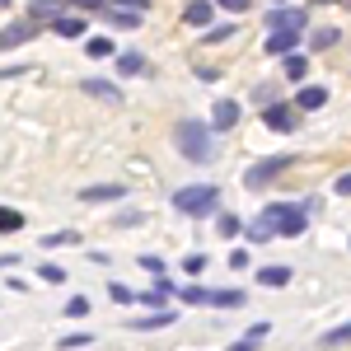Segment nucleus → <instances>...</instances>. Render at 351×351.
Wrapping results in <instances>:
<instances>
[{
	"instance_id": "f257e3e1",
	"label": "nucleus",
	"mask_w": 351,
	"mask_h": 351,
	"mask_svg": "<svg viewBox=\"0 0 351 351\" xmlns=\"http://www.w3.org/2000/svg\"><path fill=\"white\" fill-rule=\"evenodd\" d=\"M276 234H286V239L304 234V206H281V202H271L267 211H263V220L248 230L253 243H267V239H276Z\"/></svg>"
},
{
	"instance_id": "f03ea898",
	"label": "nucleus",
	"mask_w": 351,
	"mask_h": 351,
	"mask_svg": "<svg viewBox=\"0 0 351 351\" xmlns=\"http://www.w3.org/2000/svg\"><path fill=\"white\" fill-rule=\"evenodd\" d=\"M173 141H178V150H183V160H192V164H206V160H211V136H206V122L183 117V122L173 127Z\"/></svg>"
},
{
	"instance_id": "7ed1b4c3",
	"label": "nucleus",
	"mask_w": 351,
	"mask_h": 351,
	"mask_svg": "<svg viewBox=\"0 0 351 351\" xmlns=\"http://www.w3.org/2000/svg\"><path fill=\"white\" fill-rule=\"evenodd\" d=\"M216 197L220 192L211 188V183H192V188H183L173 197V206H178L183 216H206V211H216Z\"/></svg>"
},
{
	"instance_id": "20e7f679",
	"label": "nucleus",
	"mask_w": 351,
	"mask_h": 351,
	"mask_svg": "<svg viewBox=\"0 0 351 351\" xmlns=\"http://www.w3.org/2000/svg\"><path fill=\"white\" fill-rule=\"evenodd\" d=\"M286 164H291V155H271V160L253 164V169L243 173V183H248V188H263V183H267V178H276V173H281Z\"/></svg>"
},
{
	"instance_id": "39448f33",
	"label": "nucleus",
	"mask_w": 351,
	"mask_h": 351,
	"mask_svg": "<svg viewBox=\"0 0 351 351\" xmlns=\"http://www.w3.org/2000/svg\"><path fill=\"white\" fill-rule=\"evenodd\" d=\"M263 122H267L271 132H295L300 122H295V108L291 104H271L267 112H263Z\"/></svg>"
},
{
	"instance_id": "423d86ee",
	"label": "nucleus",
	"mask_w": 351,
	"mask_h": 351,
	"mask_svg": "<svg viewBox=\"0 0 351 351\" xmlns=\"http://www.w3.org/2000/svg\"><path fill=\"white\" fill-rule=\"evenodd\" d=\"M300 43V33L295 28H271V38H267V52L271 56H291V47Z\"/></svg>"
},
{
	"instance_id": "0eeeda50",
	"label": "nucleus",
	"mask_w": 351,
	"mask_h": 351,
	"mask_svg": "<svg viewBox=\"0 0 351 351\" xmlns=\"http://www.w3.org/2000/svg\"><path fill=\"white\" fill-rule=\"evenodd\" d=\"M234 122H239V104H234V99H220L216 112H211V127H216V132H230Z\"/></svg>"
},
{
	"instance_id": "6e6552de",
	"label": "nucleus",
	"mask_w": 351,
	"mask_h": 351,
	"mask_svg": "<svg viewBox=\"0 0 351 351\" xmlns=\"http://www.w3.org/2000/svg\"><path fill=\"white\" fill-rule=\"evenodd\" d=\"M80 197L94 206V202H117V197H127V188H117V183H94V188H84Z\"/></svg>"
},
{
	"instance_id": "1a4fd4ad",
	"label": "nucleus",
	"mask_w": 351,
	"mask_h": 351,
	"mask_svg": "<svg viewBox=\"0 0 351 351\" xmlns=\"http://www.w3.org/2000/svg\"><path fill=\"white\" fill-rule=\"evenodd\" d=\"M267 24L271 28H304V10H267Z\"/></svg>"
},
{
	"instance_id": "9d476101",
	"label": "nucleus",
	"mask_w": 351,
	"mask_h": 351,
	"mask_svg": "<svg viewBox=\"0 0 351 351\" xmlns=\"http://www.w3.org/2000/svg\"><path fill=\"white\" fill-rule=\"evenodd\" d=\"M211 14H216V10H211L206 0H192L188 10H183V19H188L192 28H211Z\"/></svg>"
},
{
	"instance_id": "9b49d317",
	"label": "nucleus",
	"mask_w": 351,
	"mask_h": 351,
	"mask_svg": "<svg viewBox=\"0 0 351 351\" xmlns=\"http://www.w3.org/2000/svg\"><path fill=\"white\" fill-rule=\"evenodd\" d=\"M324 104H328V89H314V84H309V89H300V99H295V108H304V112L324 108Z\"/></svg>"
},
{
	"instance_id": "f8f14e48",
	"label": "nucleus",
	"mask_w": 351,
	"mask_h": 351,
	"mask_svg": "<svg viewBox=\"0 0 351 351\" xmlns=\"http://www.w3.org/2000/svg\"><path fill=\"white\" fill-rule=\"evenodd\" d=\"M56 10H61V0H33V5H28V14L43 19V24H47V19L56 24Z\"/></svg>"
},
{
	"instance_id": "ddd939ff",
	"label": "nucleus",
	"mask_w": 351,
	"mask_h": 351,
	"mask_svg": "<svg viewBox=\"0 0 351 351\" xmlns=\"http://www.w3.org/2000/svg\"><path fill=\"white\" fill-rule=\"evenodd\" d=\"M258 281H263V286H286V281H291V267H263Z\"/></svg>"
},
{
	"instance_id": "4468645a",
	"label": "nucleus",
	"mask_w": 351,
	"mask_h": 351,
	"mask_svg": "<svg viewBox=\"0 0 351 351\" xmlns=\"http://www.w3.org/2000/svg\"><path fill=\"white\" fill-rule=\"evenodd\" d=\"M56 33H61V38H80L84 24L75 19V14H61V19H56Z\"/></svg>"
},
{
	"instance_id": "2eb2a0df",
	"label": "nucleus",
	"mask_w": 351,
	"mask_h": 351,
	"mask_svg": "<svg viewBox=\"0 0 351 351\" xmlns=\"http://www.w3.org/2000/svg\"><path fill=\"white\" fill-rule=\"evenodd\" d=\"M28 33H33L28 24H10V28H5V47H19V43H28Z\"/></svg>"
},
{
	"instance_id": "dca6fc26",
	"label": "nucleus",
	"mask_w": 351,
	"mask_h": 351,
	"mask_svg": "<svg viewBox=\"0 0 351 351\" xmlns=\"http://www.w3.org/2000/svg\"><path fill=\"white\" fill-rule=\"evenodd\" d=\"M173 319H178V314H173V309H164V314H155V319H136V328H141V332H150V328H164V324H173Z\"/></svg>"
},
{
	"instance_id": "f3484780",
	"label": "nucleus",
	"mask_w": 351,
	"mask_h": 351,
	"mask_svg": "<svg viewBox=\"0 0 351 351\" xmlns=\"http://www.w3.org/2000/svg\"><path fill=\"white\" fill-rule=\"evenodd\" d=\"M108 19L117 28H136V24H141V14H136V10H108Z\"/></svg>"
},
{
	"instance_id": "a211bd4d",
	"label": "nucleus",
	"mask_w": 351,
	"mask_h": 351,
	"mask_svg": "<svg viewBox=\"0 0 351 351\" xmlns=\"http://www.w3.org/2000/svg\"><path fill=\"white\" fill-rule=\"evenodd\" d=\"M0 230H5V234H14V230H24V216L5 206V211H0Z\"/></svg>"
},
{
	"instance_id": "6ab92c4d",
	"label": "nucleus",
	"mask_w": 351,
	"mask_h": 351,
	"mask_svg": "<svg viewBox=\"0 0 351 351\" xmlns=\"http://www.w3.org/2000/svg\"><path fill=\"white\" fill-rule=\"evenodd\" d=\"M239 291H206V304H239Z\"/></svg>"
},
{
	"instance_id": "aec40b11",
	"label": "nucleus",
	"mask_w": 351,
	"mask_h": 351,
	"mask_svg": "<svg viewBox=\"0 0 351 351\" xmlns=\"http://www.w3.org/2000/svg\"><path fill=\"white\" fill-rule=\"evenodd\" d=\"M61 347H66V351H80V347H94V337H89V332H71V337H61Z\"/></svg>"
},
{
	"instance_id": "412c9836",
	"label": "nucleus",
	"mask_w": 351,
	"mask_h": 351,
	"mask_svg": "<svg viewBox=\"0 0 351 351\" xmlns=\"http://www.w3.org/2000/svg\"><path fill=\"white\" fill-rule=\"evenodd\" d=\"M84 89H89V94H99V99H112V104H117V89H112L108 80H89Z\"/></svg>"
},
{
	"instance_id": "4be33fe9",
	"label": "nucleus",
	"mask_w": 351,
	"mask_h": 351,
	"mask_svg": "<svg viewBox=\"0 0 351 351\" xmlns=\"http://www.w3.org/2000/svg\"><path fill=\"white\" fill-rule=\"evenodd\" d=\"M84 52H89V56H112V43H108V38H89Z\"/></svg>"
},
{
	"instance_id": "5701e85b",
	"label": "nucleus",
	"mask_w": 351,
	"mask_h": 351,
	"mask_svg": "<svg viewBox=\"0 0 351 351\" xmlns=\"http://www.w3.org/2000/svg\"><path fill=\"white\" fill-rule=\"evenodd\" d=\"M337 342H351V324L332 328V332H324V347H337Z\"/></svg>"
},
{
	"instance_id": "b1692460",
	"label": "nucleus",
	"mask_w": 351,
	"mask_h": 351,
	"mask_svg": "<svg viewBox=\"0 0 351 351\" xmlns=\"http://www.w3.org/2000/svg\"><path fill=\"white\" fill-rule=\"evenodd\" d=\"M304 71H309L304 56H286V75H291V80H304Z\"/></svg>"
},
{
	"instance_id": "393cba45",
	"label": "nucleus",
	"mask_w": 351,
	"mask_h": 351,
	"mask_svg": "<svg viewBox=\"0 0 351 351\" xmlns=\"http://www.w3.org/2000/svg\"><path fill=\"white\" fill-rule=\"evenodd\" d=\"M117 66H122V75H136V71H141L145 61H141L136 52H127V56H117Z\"/></svg>"
},
{
	"instance_id": "a878e982",
	"label": "nucleus",
	"mask_w": 351,
	"mask_h": 351,
	"mask_svg": "<svg viewBox=\"0 0 351 351\" xmlns=\"http://www.w3.org/2000/svg\"><path fill=\"white\" fill-rule=\"evenodd\" d=\"M66 314H71V319H84V314H89V300H84V295H75L71 304H66Z\"/></svg>"
},
{
	"instance_id": "bb28decb",
	"label": "nucleus",
	"mask_w": 351,
	"mask_h": 351,
	"mask_svg": "<svg viewBox=\"0 0 351 351\" xmlns=\"http://www.w3.org/2000/svg\"><path fill=\"white\" fill-rule=\"evenodd\" d=\"M75 239H80V234H71V230H61V234H43L47 248H56V243H75Z\"/></svg>"
},
{
	"instance_id": "cd10ccee",
	"label": "nucleus",
	"mask_w": 351,
	"mask_h": 351,
	"mask_svg": "<svg viewBox=\"0 0 351 351\" xmlns=\"http://www.w3.org/2000/svg\"><path fill=\"white\" fill-rule=\"evenodd\" d=\"M225 38H234V28L220 24V28H206V43H225Z\"/></svg>"
},
{
	"instance_id": "c85d7f7f",
	"label": "nucleus",
	"mask_w": 351,
	"mask_h": 351,
	"mask_svg": "<svg viewBox=\"0 0 351 351\" xmlns=\"http://www.w3.org/2000/svg\"><path fill=\"white\" fill-rule=\"evenodd\" d=\"M112 300H117V304H132V300H141V295H132V291H127V286H117V281H112V291H108Z\"/></svg>"
},
{
	"instance_id": "c756f323",
	"label": "nucleus",
	"mask_w": 351,
	"mask_h": 351,
	"mask_svg": "<svg viewBox=\"0 0 351 351\" xmlns=\"http://www.w3.org/2000/svg\"><path fill=\"white\" fill-rule=\"evenodd\" d=\"M328 43H337V28H319L314 33V47H328Z\"/></svg>"
},
{
	"instance_id": "7c9ffc66",
	"label": "nucleus",
	"mask_w": 351,
	"mask_h": 351,
	"mask_svg": "<svg viewBox=\"0 0 351 351\" xmlns=\"http://www.w3.org/2000/svg\"><path fill=\"white\" fill-rule=\"evenodd\" d=\"M183 300H188V304H206V291H202V286H188Z\"/></svg>"
},
{
	"instance_id": "2f4dec72",
	"label": "nucleus",
	"mask_w": 351,
	"mask_h": 351,
	"mask_svg": "<svg viewBox=\"0 0 351 351\" xmlns=\"http://www.w3.org/2000/svg\"><path fill=\"white\" fill-rule=\"evenodd\" d=\"M220 234H239V216H220Z\"/></svg>"
},
{
	"instance_id": "473e14b6",
	"label": "nucleus",
	"mask_w": 351,
	"mask_h": 351,
	"mask_svg": "<svg viewBox=\"0 0 351 351\" xmlns=\"http://www.w3.org/2000/svg\"><path fill=\"white\" fill-rule=\"evenodd\" d=\"M230 267H234V271L248 267V253H243V248H234V253H230Z\"/></svg>"
},
{
	"instance_id": "72a5a7b5",
	"label": "nucleus",
	"mask_w": 351,
	"mask_h": 351,
	"mask_svg": "<svg viewBox=\"0 0 351 351\" xmlns=\"http://www.w3.org/2000/svg\"><path fill=\"white\" fill-rule=\"evenodd\" d=\"M43 281H66V267H52V263H47V267H43Z\"/></svg>"
},
{
	"instance_id": "f704fd0d",
	"label": "nucleus",
	"mask_w": 351,
	"mask_h": 351,
	"mask_svg": "<svg viewBox=\"0 0 351 351\" xmlns=\"http://www.w3.org/2000/svg\"><path fill=\"white\" fill-rule=\"evenodd\" d=\"M141 267H145V271H164V263L155 258V253H145V258H141Z\"/></svg>"
},
{
	"instance_id": "c9c22d12",
	"label": "nucleus",
	"mask_w": 351,
	"mask_h": 351,
	"mask_svg": "<svg viewBox=\"0 0 351 351\" xmlns=\"http://www.w3.org/2000/svg\"><path fill=\"white\" fill-rule=\"evenodd\" d=\"M202 267H206V258H202V253H192L188 263H183V271H202Z\"/></svg>"
},
{
	"instance_id": "e433bc0d",
	"label": "nucleus",
	"mask_w": 351,
	"mask_h": 351,
	"mask_svg": "<svg viewBox=\"0 0 351 351\" xmlns=\"http://www.w3.org/2000/svg\"><path fill=\"white\" fill-rule=\"evenodd\" d=\"M71 5H80V10H104L108 0H71Z\"/></svg>"
},
{
	"instance_id": "4c0bfd02",
	"label": "nucleus",
	"mask_w": 351,
	"mask_h": 351,
	"mask_svg": "<svg viewBox=\"0 0 351 351\" xmlns=\"http://www.w3.org/2000/svg\"><path fill=\"white\" fill-rule=\"evenodd\" d=\"M337 192H342V197H351V173H342V178H337Z\"/></svg>"
},
{
	"instance_id": "58836bf2",
	"label": "nucleus",
	"mask_w": 351,
	"mask_h": 351,
	"mask_svg": "<svg viewBox=\"0 0 351 351\" xmlns=\"http://www.w3.org/2000/svg\"><path fill=\"white\" fill-rule=\"evenodd\" d=\"M248 0H220V10H243Z\"/></svg>"
},
{
	"instance_id": "ea45409f",
	"label": "nucleus",
	"mask_w": 351,
	"mask_h": 351,
	"mask_svg": "<svg viewBox=\"0 0 351 351\" xmlns=\"http://www.w3.org/2000/svg\"><path fill=\"white\" fill-rule=\"evenodd\" d=\"M117 5H136V10H145V0H117Z\"/></svg>"
},
{
	"instance_id": "a19ab883",
	"label": "nucleus",
	"mask_w": 351,
	"mask_h": 351,
	"mask_svg": "<svg viewBox=\"0 0 351 351\" xmlns=\"http://www.w3.org/2000/svg\"><path fill=\"white\" fill-rule=\"evenodd\" d=\"M276 5H281V0H276Z\"/></svg>"
}]
</instances>
